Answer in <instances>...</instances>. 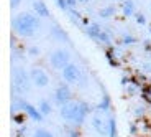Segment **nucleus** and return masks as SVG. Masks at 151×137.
Listing matches in <instances>:
<instances>
[{"label": "nucleus", "mask_w": 151, "mask_h": 137, "mask_svg": "<svg viewBox=\"0 0 151 137\" xmlns=\"http://www.w3.org/2000/svg\"><path fill=\"white\" fill-rule=\"evenodd\" d=\"M89 111V106L84 103H76V101H71V103L61 106V117L68 122H76V124H82L84 119H86V114Z\"/></svg>", "instance_id": "nucleus-1"}, {"label": "nucleus", "mask_w": 151, "mask_h": 137, "mask_svg": "<svg viewBox=\"0 0 151 137\" xmlns=\"http://www.w3.org/2000/svg\"><path fill=\"white\" fill-rule=\"evenodd\" d=\"M13 28L23 36H30L40 28V18L31 13H20L13 18Z\"/></svg>", "instance_id": "nucleus-2"}, {"label": "nucleus", "mask_w": 151, "mask_h": 137, "mask_svg": "<svg viewBox=\"0 0 151 137\" xmlns=\"http://www.w3.org/2000/svg\"><path fill=\"white\" fill-rule=\"evenodd\" d=\"M49 63H51V66H53L54 69H64L66 66L71 63V53L64 48H58L51 53Z\"/></svg>", "instance_id": "nucleus-3"}, {"label": "nucleus", "mask_w": 151, "mask_h": 137, "mask_svg": "<svg viewBox=\"0 0 151 137\" xmlns=\"http://www.w3.org/2000/svg\"><path fill=\"white\" fill-rule=\"evenodd\" d=\"M63 78H64V81L69 84H77L82 79V73H81V69L77 65L69 63V65L63 69Z\"/></svg>", "instance_id": "nucleus-4"}, {"label": "nucleus", "mask_w": 151, "mask_h": 137, "mask_svg": "<svg viewBox=\"0 0 151 137\" xmlns=\"http://www.w3.org/2000/svg\"><path fill=\"white\" fill-rule=\"evenodd\" d=\"M30 79L36 88H46L48 83H49L48 74H46V71L41 69V68H33L31 69L30 71Z\"/></svg>", "instance_id": "nucleus-5"}, {"label": "nucleus", "mask_w": 151, "mask_h": 137, "mask_svg": "<svg viewBox=\"0 0 151 137\" xmlns=\"http://www.w3.org/2000/svg\"><path fill=\"white\" fill-rule=\"evenodd\" d=\"M54 101H56V104H59V106H64V104L71 103V101H72L71 88H69V86H66V84L58 86L56 91H54Z\"/></svg>", "instance_id": "nucleus-6"}, {"label": "nucleus", "mask_w": 151, "mask_h": 137, "mask_svg": "<svg viewBox=\"0 0 151 137\" xmlns=\"http://www.w3.org/2000/svg\"><path fill=\"white\" fill-rule=\"evenodd\" d=\"M13 81H15V86H18V91H28V84H30V74H27V73L23 71L22 68L20 69H15L13 71Z\"/></svg>", "instance_id": "nucleus-7"}, {"label": "nucleus", "mask_w": 151, "mask_h": 137, "mask_svg": "<svg viewBox=\"0 0 151 137\" xmlns=\"http://www.w3.org/2000/svg\"><path fill=\"white\" fill-rule=\"evenodd\" d=\"M18 107L20 109H23L25 112H27L28 116H30L33 121H41V117H43V114L40 112V109L38 107H35V106H30L28 103H25L23 99H18Z\"/></svg>", "instance_id": "nucleus-8"}, {"label": "nucleus", "mask_w": 151, "mask_h": 137, "mask_svg": "<svg viewBox=\"0 0 151 137\" xmlns=\"http://www.w3.org/2000/svg\"><path fill=\"white\" fill-rule=\"evenodd\" d=\"M92 126H94V129L97 130L100 136L109 134V129L105 127V122H104V119L100 117V116H94V117H92Z\"/></svg>", "instance_id": "nucleus-9"}, {"label": "nucleus", "mask_w": 151, "mask_h": 137, "mask_svg": "<svg viewBox=\"0 0 151 137\" xmlns=\"http://www.w3.org/2000/svg\"><path fill=\"white\" fill-rule=\"evenodd\" d=\"M33 8H35V12L38 13V17H41V18L49 17L48 7H46V4H45V2H41V0H36V2H35V4H33Z\"/></svg>", "instance_id": "nucleus-10"}, {"label": "nucleus", "mask_w": 151, "mask_h": 137, "mask_svg": "<svg viewBox=\"0 0 151 137\" xmlns=\"http://www.w3.org/2000/svg\"><path fill=\"white\" fill-rule=\"evenodd\" d=\"M122 10H123V15H125V17L135 15V13H136V5H135V2H133V0H123Z\"/></svg>", "instance_id": "nucleus-11"}, {"label": "nucleus", "mask_w": 151, "mask_h": 137, "mask_svg": "<svg viewBox=\"0 0 151 137\" xmlns=\"http://www.w3.org/2000/svg\"><path fill=\"white\" fill-rule=\"evenodd\" d=\"M51 31H53V36L58 40V42H69V36L68 33H66L64 30L61 27H58V25H54L53 28H51Z\"/></svg>", "instance_id": "nucleus-12"}, {"label": "nucleus", "mask_w": 151, "mask_h": 137, "mask_svg": "<svg viewBox=\"0 0 151 137\" xmlns=\"http://www.w3.org/2000/svg\"><path fill=\"white\" fill-rule=\"evenodd\" d=\"M86 31H87V35L91 36V38H95L97 40L99 36H100V27H99L97 23H92V25H87V28H86Z\"/></svg>", "instance_id": "nucleus-13"}, {"label": "nucleus", "mask_w": 151, "mask_h": 137, "mask_svg": "<svg viewBox=\"0 0 151 137\" xmlns=\"http://www.w3.org/2000/svg\"><path fill=\"white\" fill-rule=\"evenodd\" d=\"M38 109H40V112H41L43 116H48L51 114V104H49V101H46V99H41L40 101V104H38Z\"/></svg>", "instance_id": "nucleus-14"}, {"label": "nucleus", "mask_w": 151, "mask_h": 137, "mask_svg": "<svg viewBox=\"0 0 151 137\" xmlns=\"http://www.w3.org/2000/svg\"><path fill=\"white\" fill-rule=\"evenodd\" d=\"M113 13H115V7L113 5H110V7H104L99 10V15L102 17V18H109V17H112Z\"/></svg>", "instance_id": "nucleus-15"}, {"label": "nucleus", "mask_w": 151, "mask_h": 137, "mask_svg": "<svg viewBox=\"0 0 151 137\" xmlns=\"http://www.w3.org/2000/svg\"><path fill=\"white\" fill-rule=\"evenodd\" d=\"M107 129H109V136L110 137H117V126H115V119H110L107 122Z\"/></svg>", "instance_id": "nucleus-16"}, {"label": "nucleus", "mask_w": 151, "mask_h": 137, "mask_svg": "<svg viewBox=\"0 0 151 137\" xmlns=\"http://www.w3.org/2000/svg\"><path fill=\"white\" fill-rule=\"evenodd\" d=\"M35 137H54V136L46 129H38L36 132H35Z\"/></svg>", "instance_id": "nucleus-17"}, {"label": "nucleus", "mask_w": 151, "mask_h": 137, "mask_svg": "<svg viewBox=\"0 0 151 137\" xmlns=\"http://www.w3.org/2000/svg\"><path fill=\"white\" fill-rule=\"evenodd\" d=\"M135 17H136V22L140 23V25H145V23H146V18H145V15H143V13H140V12H136V13H135Z\"/></svg>", "instance_id": "nucleus-18"}, {"label": "nucleus", "mask_w": 151, "mask_h": 137, "mask_svg": "<svg viewBox=\"0 0 151 137\" xmlns=\"http://www.w3.org/2000/svg\"><path fill=\"white\" fill-rule=\"evenodd\" d=\"M107 107H109V98H104V101L100 104H99V109H107Z\"/></svg>", "instance_id": "nucleus-19"}, {"label": "nucleus", "mask_w": 151, "mask_h": 137, "mask_svg": "<svg viewBox=\"0 0 151 137\" xmlns=\"http://www.w3.org/2000/svg\"><path fill=\"white\" fill-rule=\"evenodd\" d=\"M56 4L59 5V8H63V10H66V8L69 7V5H68V2H66V0H56Z\"/></svg>", "instance_id": "nucleus-20"}, {"label": "nucleus", "mask_w": 151, "mask_h": 137, "mask_svg": "<svg viewBox=\"0 0 151 137\" xmlns=\"http://www.w3.org/2000/svg\"><path fill=\"white\" fill-rule=\"evenodd\" d=\"M99 40H102V42H110V35L105 33V31H102L100 36H99Z\"/></svg>", "instance_id": "nucleus-21"}, {"label": "nucleus", "mask_w": 151, "mask_h": 137, "mask_svg": "<svg viewBox=\"0 0 151 137\" xmlns=\"http://www.w3.org/2000/svg\"><path fill=\"white\" fill-rule=\"evenodd\" d=\"M20 2L22 0H10V5H12V8H17L20 5Z\"/></svg>", "instance_id": "nucleus-22"}, {"label": "nucleus", "mask_w": 151, "mask_h": 137, "mask_svg": "<svg viewBox=\"0 0 151 137\" xmlns=\"http://www.w3.org/2000/svg\"><path fill=\"white\" fill-rule=\"evenodd\" d=\"M66 2H68V5H69L71 8H74L76 5H77V0H66Z\"/></svg>", "instance_id": "nucleus-23"}, {"label": "nucleus", "mask_w": 151, "mask_h": 137, "mask_svg": "<svg viewBox=\"0 0 151 137\" xmlns=\"http://www.w3.org/2000/svg\"><path fill=\"white\" fill-rule=\"evenodd\" d=\"M133 42H135L133 36H125V38H123V43H133Z\"/></svg>", "instance_id": "nucleus-24"}, {"label": "nucleus", "mask_w": 151, "mask_h": 137, "mask_svg": "<svg viewBox=\"0 0 151 137\" xmlns=\"http://www.w3.org/2000/svg\"><path fill=\"white\" fill-rule=\"evenodd\" d=\"M30 53H31V55H38L40 51H38V48H31V50H30Z\"/></svg>", "instance_id": "nucleus-25"}]
</instances>
